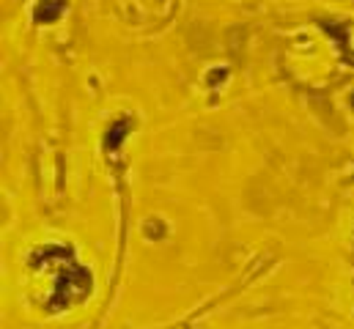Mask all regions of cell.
<instances>
[{"label":"cell","instance_id":"obj_3","mask_svg":"<svg viewBox=\"0 0 354 329\" xmlns=\"http://www.w3.org/2000/svg\"><path fill=\"white\" fill-rule=\"evenodd\" d=\"M352 102H354V99H352Z\"/></svg>","mask_w":354,"mask_h":329},{"label":"cell","instance_id":"obj_1","mask_svg":"<svg viewBox=\"0 0 354 329\" xmlns=\"http://www.w3.org/2000/svg\"><path fill=\"white\" fill-rule=\"evenodd\" d=\"M91 288V274L88 269H83L80 263H75L72 258L66 261L64 272L55 277V285H53V308H64L69 302H77L88 294Z\"/></svg>","mask_w":354,"mask_h":329},{"label":"cell","instance_id":"obj_2","mask_svg":"<svg viewBox=\"0 0 354 329\" xmlns=\"http://www.w3.org/2000/svg\"><path fill=\"white\" fill-rule=\"evenodd\" d=\"M64 11H66V0H39V3L33 6V22H36V25L58 22Z\"/></svg>","mask_w":354,"mask_h":329}]
</instances>
